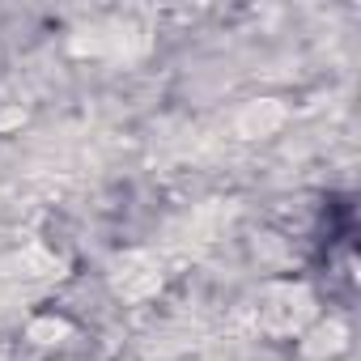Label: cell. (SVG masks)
Returning <instances> with one entry per match:
<instances>
[{"instance_id":"obj_1","label":"cell","mask_w":361,"mask_h":361,"mask_svg":"<svg viewBox=\"0 0 361 361\" xmlns=\"http://www.w3.org/2000/svg\"><path fill=\"white\" fill-rule=\"evenodd\" d=\"M310 319H314V298H310L306 285L281 281V285H268L255 298V323L268 336H306Z\"/></svg>"},{"instance_id":"obj_2","label":"cell","mask_w":361,"mask_h":361,"mask_svg":"<svg viewBox=\"0 0 361 361\" xmlns=\"http://www.w3.org/2000/svg\"><path fill=\"white\" fill-rule=\"evenodd\" d=\"M111 281H115L119 298H128V302H145V298H153V293L161 289V268H157V259H149L145 251H128V255L115 259Z\"/></svg>"},{"instance_id":"obj_3","label":"cell","mask_w":361,"mask_h":361,"mask_svg":"<svg viewBox=\"0 0 361 361\" xmlns=\"http://www.w3.org/2000/svg\"><path fill=\"white\" fill-rule=\"evenodd\" d=\"M281 123H285V111H281L272 98L247 102L243 115H238V132H243V136H268V132H276Z\"/></svg>"},{"instance_id":"obj_4","label":"cell","mask_w":361,"mask_h":361,"mask_svg":"<svg viewBox=\"0 0 361 361\" xmlns=\"http://www.w3.org/2000/svg\"><path fill=\"white\" fill-rule=\"evenodd\" d=\"M13 314H18V289L0 281V323H5V319H13Z\"/></svg>"}]
</instances>
